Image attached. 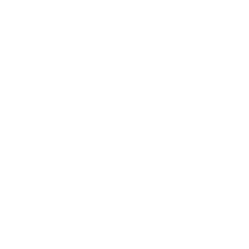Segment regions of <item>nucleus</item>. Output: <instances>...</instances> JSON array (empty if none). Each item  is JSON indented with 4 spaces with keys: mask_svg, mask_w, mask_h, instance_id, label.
Returning a JSON list of instances; mask_svg holds the SVG:
<instances>
[]
</instances>
